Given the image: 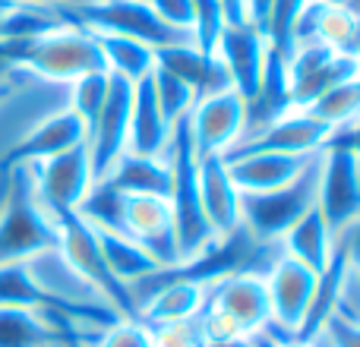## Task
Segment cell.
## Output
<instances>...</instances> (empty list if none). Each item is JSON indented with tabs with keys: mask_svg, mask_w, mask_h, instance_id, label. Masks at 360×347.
<instances>
[{
	"mask_svg": "<svg viewBox=\"0 0 360 347\" xmlns=\"http://www.w3.org/2000/svg\"><path fill=\"white\" fill-rule=\"evenodd\" d=\"M60 230L57 221L35 196L32 171L13 168L0 171V266L25 262L57 249Z\"/></svg>",
	"mask_w": 360,
	"mask_h": 347,
	"instance_id": "6da1fadb",
	"label": "cell"
},
{
	"mask_svg": "<svg viewBox=\"0 0 360 347\" xmlns=\"http://www.w3.org/2000/svg\"><path fill=\"white\" fill-rule=\"evenodd\" d=\"M4 54L13 70H25L54 82H76L89 73H108L98 35L73 22H63L29 41L4 44Z\"/></svg>",
	"mask_w": 360,
	"mask_h": 347,
	"instance_id": "7a4b0ae2",
	"label": "cell"
},
{
	"mask_svg": "<svg viewBox=\"0 0 360 347\" xmlns=\"http://www.w3.org/2000/svg\"><path fill=\"white\" fill-rule=\"evenodd\" d=\"M272 322L266 278L253 272H237L212 281L205 291V306L196 325L205 344L250 338Z\"/></svg>",
	"mask_w": 360,
	"mask_h": 347,
	"instance_id": "3957f363",
	"label": "cell"
},
{
	"mask_svg": "<svg viewBox=\"0 0 360 347\" xmlns=\"http://www.w3.org/2000/svg\"><path fill=\"white\" fill-rule=\"evenodd\" d=\"M165 158H168V168H171L168 205H171V215H174L177 253H180V262H186L215 240L212 224L202 211V199H199V158H196V149H193L186 117L177 120L174 130H171V143Z\"/></svg>",
	"mask_w": 360,
	"mask_h": 347,
	"instance_id": "277c9868",
	"label": "cell"
},
{
	"mask_svg": "<svg viewBox=\"0 0 360 347\" xmlns=\"http://www.w3.org/2000/svg\"><path fill=\"white\" fill-rule=\"evenodd\" d=\"M319 158H323V152L285 186L262 190V192H240V228L253 240L278 243L316 205Z\"/></svg>",
	"mask_w": 360,
	"mask_h": 347,
	"instance_id": "5b68a950",
	"label": "cell"
},
{
	"mask_svg": "<svg viewBox=\"0 0 360 347\" xmlns=\"http://www.w3.org/2000/svg\"><path fill=\"white\" fill-rule=\"evenodd\" d=\"M60 10L67 22L82 25L95 35H124L155 51L174 48V44H193L186 32L171 29L165 19H158L149 0H82V4H70Z\"/></svg>",
	"mask_w": 360,
	"mask_h": 347,
	"instance_id": "8992f818",
	"label": "cell"
},
{
	"mask_svg": "<svg viewBox=\"0 0 360 347\" xmlns=\"http://www.w3.org/2000/svg\"><path fill=\"white\" fill-rule=\"evenodd\" d=\"M57 221V230H60V256L73 266V272L117 313L120 319H139V310H136V300H133L130 287L120 284L117 278L111 275L108 268L105 256H101V247H98V234L95 228L86 221L82 215L76 211H67V215H54Z\"/></svg>",
	"mask_w": 360,
	"mask_h": 347,
	"instance_id": "52a82bcc",
	"label": "cell"
},
{
	"mask_svg": "<svg viewBox=\"0 0 360 347\" xmlns=\"http://www.w3.org/2000/svg\"><path fill=\"white\" fill-rule=\"evenodd\" d=\"M357 76L354 57L342 54V51L329 48V44L316 41H297L294 54L288 57V82H291V107L307 111L316 105L326 92L342 86L345 79Z\"/></svg>",
	"mask_w": 360,
	"mask_h": 347,
	"instance_id": "ba28073f",
	"label": "cell"
},
{
	"mask_svg": "<svg viewBox=\"0 0 360 347\" xmlns=\"http://www.w3.org/2000/svg\"><path fill=\"white\" fill-rule=\"evenodd\" d=\"M186 126H190V139L199 162L202 158H224L243 139L247 101L234 89L196 98L193 111L186 114Z\"/></svg>",
	"mask_w": 360,
	"mask_h": 347,
	"instance_id": "9c48e42d",
	"label": "cell"
},
{
	"mask_svg": "<svg viewBox=\"0 0 360 347\" xmlns=\"http://www.w3.org/2000/svg\"><path fill=\"white\" fill-rule=\"evenodd\" d=\"M32 171V186L35 196L51 215H67L82 205V199L89 196L95 183L92 162H89L86 143L67 149L54 158H44L38 164H25Z\"/></svg>",
	"mask_w": 360,
	"mask_h": 347,
	"instance_id": "30bf717a",
	"label": "cell"
},
{
	"mask_svg": "<svg viewBox=\"0 0 360 347\" xmlns=\"http://www.w3.org/2000/svg\"><path fill=\"white\" fill-rule=\"evenodd\" d=\"M316 209L335 237L360 218V158L351 149H323Z\"/></svg>",
	"mask_w": 360,
	"mask_h": 347,
	"instance_id": "8fae6325",
	"label": "cell"
},
{
	"mask_svg": "<svg viewBox=\"0 0 360 347\" xmlns=\"http://www.w3.org/2000/svg\"><path fill=\"white\" fill-rule=\"evenodd\" d=\"M332 126L323 124L319 117H313L310 111H285L281 117H275L272 124H266L262 130L243 136L234 149L224 158L234 155H250V152H278V155H316L326 149V143L332 139Z\"/></svg>",
	"mask_w": 360,
	"mask_h": 347,
	"instance_id": "7c38bea8",
	"label": "cell"
},
{
	"mask_svg": "<svg viewBox=\"0 0 360 347\" xmlns=\"http://www.w3.org/2000/svg\"><path fill=\"white\" fill-rule=\"evenodd\" d=\"M130 101H133V82L111 76L108 82V95L101 105L95 124L86 133V149L89 162H92L95 180H101L111 164L127 152V126H130Z\"/></svg>",
	"mask_w": 360,
	"mask_h": 347,
	"instance_id": "4fadbf2b",
	"label": "cell"
},
{
	"mask_svg": "<svg viewBox=\"0 0 360 347\" xmlns=\"http://www.w3.org/2000/svg\"><path fill=\"white\" fill-rule=\"evenodd\" d=\"M124 237L139 243L162 268L180 262L168 196H124Z\"/></svg>",
	"mask_w": 360,
	"mask_h": 347,
	"instance_id": "5bb4252c",
	"label": "cell"
},
{
	"mask_svg": "<svg viewBox=\"0 0 360 347\" xmlns=\"http://www.w3.org/2000/svg\"><path fill=\"white\" fill-rule=\"evenodd\" d=\"M262 278H266L269 306H272V325L288 335H297L307 319V310H310L316 272L281 253Z\"/></svg>",
	"mask_w": 360,
	"mask_h": 347,
	"instance_id": "9a60e30c",
	"label": "cell"
},
{
	"mask_svg": "<svg viewBox=\"0 0 360 347\" xmlns=\"http://www.w3.org/2000/svg\"><path fill=\"white\" fill-rule=\"evenodd\" d=\"M98 332L79 329L60 313H38L22 306H0V347H54L92 344Z\"/></svg>",
	"mask_w": 360,
	"mask_h": 347,
	"instance_id": "2e32d148",
	"label": "cell"
},
{
	"mask_svg": "<svg viewBox=\"0 0 360 347\" xmlns=\"http://www.w3.org/2000/svg\"><path fill=\"white\" fill-rule=\"evenodd\" d=\"M86 143V124L76 117L70 107L44 117L41 124H35L4 158H0V171H13L22 164H38L44 158H54L67 149Z\"/></svg>",
	"mask_w": 360,
	"mask_h": 347,
	"instance_id": "e0dca14e",
	"label": "cell"
},
{
	"mask_svg": "<svg viewBox=\"0 0 360 347\" xmlns=\"http://www.w3.org/2000/svg\"><path fill=\"white\" fill-rule=\"evenodd\" d=\"M266 51H269L266 35H262L253 22L224 25L221 38H218L215 57L224 63V70H228V76H231V89H234L243 101L259 86Z\"/></svg>",
	"mask_w": 360,
	"mask_h": 347,
	"instance_id": "ac0fdd59",
	"label": "cell"
},
{
	"mask_svg": "<svg viewBox=\"0 0 360 347\" xmlns=\"http://www.w3.org/2000/svg\"><path fill=\"white\" fill-rule=\"evenodd\" d=\"M319 155V152H316ZM316 155H278V152H250V155L224 158L228 174L240 192H262L285 186L297 177Z\"/></svg>",
	"mask_w": 360,
	"mask_h": 347,
	"instance_id": "d6986e66",
	"label": "cell"
},
{
	"mask_svg": "<svg viewBox=\"0 0 360 347\" xmlns=\"http://www.w3.org/2000/svg\"><path fill=\"white\" fill-rule=\"evenodd\" d=\"M171 130L174 126L165 120L162 107L155 101L152 82L143 79L133 86V101H130V126H127V152L146 158H165L171 143Z\"/></svg>",
	"mask_w": 360,
	"mask_h": 347,
	"instance_id": "ffe728a7",
	"label": "cell"
},
{
	"mask_svg": "<svg viewBox=\"0 0 360 347\" xmlns=\"http://www.w3.org/2000/svg\"><path fill=\"white\" fill-rule=\"evenodd\" d=\"M199 199H202V211L215 237H224L240 228V190L231 180L224 158L199 162Z\"/></svg>",
	"mask_w": 360,
	"mask_h": 347,
	"instance_id": "44dd1931",
	"label": "cell"
},
{
	"mask_svg": "<svg viewBox=\"0 0 360 347\" xmlns=\"http://www.w3.org/2000/svg\"><path fill=\"white\" fill-rule=\"evenodd\" d=\"M158 67L171 70L177 79H184L186 86L196 92V98L205 95H218L231 89V76L224 70V63L215 54H202L193 44H174V48L158 51Z\"/></svg>",
	"mask_w": 360,
	"mask_h": 347,
	"instance_id": "7402d4cb",
	"label": "cell"
},
{
	"mask_svg": "<svg viewBox=\"0 0 360 347\" xmlns=\"http://www.w3.org/2000/svg\"><path fill=\"white\" fill-rule=\"evenodd\" d=\"M285 111H291V82H288V60L278 57L272 48L266 51V63H262V76L256 92L247 98V126L243 136L262 130L266 124H272L275 117H281Z\"/></svg>",
	"mask_w": 360,
	"mask_h": 347,
	"instance_id": "603a6c76",
	"label": "cell"
},
{
	"mask_svg": "<svg viewBox=\"0 0 360 347\" xmlns=\"http://www.w3.org/2000/svg\"><path fill=\"white\" fill-rule=\"evenodd\" d=\"M101 180L111 183L124 196H168L171 168H168V158H146V155L124 152Z\"/></svg>",
	"mask_w": 360,
	"mask_h": 347,
	"instance_id": "cb8c5ba5",
	"label": "cell"
},
{
	"mask_svg": "<svg viewBox=\"0 0 360 347\" xmlns=\"http://www.w3.org/2000/svg\"><path fill=\"white\" fill-rule=\"evenodd\" d=\"M335 240H338V237L332 234L329 224H326V218L319 215V209L313 205V209L307 211V215L300 218V221L294 224L285 237H281L278 247H281V253H285V256L304 262L307 268H313V272L319 275L326 268V262H329Z\"/></svg>",
	"mask_w": 360,
	"mask_h": 347,
	"instance_id": "d4e9b609",
	"label": "cell"
},
{
	"mask_svg": "<svg viewBox=\"0 0 360 347\" xmlns=\"http://www.w3.org/2000/svg\"><path fill=\"white\" fill-rule=\"evenodd\" d=\"M95 234H98L101 256H105L108 268H111V275L120 281V284L130 287V284L149 278V275H155L158 268H162L139 243H133L130 237L114 234V230H101V228H95Z\"/></svg>",
	"mask_w": 360,
	"mask_h": 347,
	"instance_id": "484cf974",
	"label": "cell"
},
{
	"mask_svg": "<svg viewBox=\"0 0 360 347\" xmlns=\"http://www.w3.org/2000/svg\"><path fill=\"white\" fill-rule=\"evenodd\" d=\"M101 54H105V67L111 76H120L127 82H143L158 67V51L143 41H133L124 35H98Z\"/></svg>",
	"mask_w": 360,
	"mask_h": 347,
	"instance_id": "4316f807",
	"label": "cell"
},
{
	"mask_svg": "<svg viewBox=\"0 0 360 347\" xmlns=\"http://www.w3.org/2000/svg\"><path fill=\"white\" fill-rule=\"evenodd\" d=\"M307 111L313 117H319L323 124H329L332 130H342V126L360 120V76H351L342 86H335L332 92H326L316 105H310Z\"/></svg>",
	"mask_w": 360,
	"mask_h": 347,
	"instance_id": "83f0119b",
	"label": "cell"
},
{
	"mask_svg": "<svg viewBox=\"0 0 360 347\" xmlns=\"http://www.w3.org/2000/svg\"><path fill=\"white\" fill-rule=\"evenodd\" d=\"M307 4L310 0H272V6H269L262 35H266L269 48L285 60L294 54V32H297V22L304 16Z\"/></svg>",
	"mask_w": 360,
	"mask_h": 347,
	"instance_id": "f1b7e54d",
	"label": "cell"
},
{
	"mask_svg": "<svg viewBox=\"0 0 360 347\" xmlns=\"http://www.w3.org/2000/svg\"><path fill=\"white\" fill-rule=\"evenodd\" d=\"M149 82H152V92H155L158 107H162L165 120H168L171 126L193 111V105H196V92H193L184 79H177L171 70L155 67L152 70V76H149Z\"/></svg>",
	"mask_w": 360,
	"mask_h": 347,
	"instance_id": "f546056e",
	"label": "cell"
},
{
	"mask_svg": "<svg viewBox=\"0 0 360 347\" xmlns=\"http://www.w3.org/2000/svg\"><path fill=\"white\" fill-rule=\"evenodd\" d=\"M224 25V10L218 0H193V25H190V41L202 54H215L218 38H221Z\"/></svg>",
	"mask_w": 360,
	"mask_h": 347,
	"instance_id": "4dcf8cb0",
	"label": "cell"
},
{
	"mask_svg": "<svg viewBox=\"0 0 360 347\" xmlns=\"http://www.w3.org/2000/svg\"><path fill=\"white\" fill-rule=\"evenodd\" d=\"M108 82H111V73H89V76H79L76 82H70L73 95H70L67 107L86 124V133H89V126L95 124V117H98L101 105H105Z\"/></svg>",
	"mask_w": 360,
	"mask_h": 347,
	"instance_id": "1f68e13d",
	"label": "cell"
},
{
	"mask_svg": "<svg viewBox=\"0 0 360 347\" xmlns=\"http://www.w3.org/2000/svg\"><path fill=\"white\" fill-rule=\"evenodd\" d=\"M89 347H155V332L143 319H117L101 329Z\"/></svg>",
	"mask_w": 360,
	"mask_h": 347,
	"instance_id": "d6a6232c",
	"label": "cell"
},
{
	"mask_svg": "<svg viewBox=\"0 0 360 347\" xmlns=\"http://www.w3.org/2000/svg\"><path fill=\"white\" fill-rule=\"evenodd\" d=\"M323 338L329 341V347H360V322L345 313H335L326 322Z\"/></svg>",
	"mask_w": 360,
	"mask_h": 347,
	"instance_id": "836d02e7",
	"label": "cell"
},
{
	"mask_svg": "<svg viewBox=\"0 0 360 347\" xmlns=\"http://www.w3.org/2000/svg\"><path fill=\"white\" fill-rule=\"evenodd\" d=\"M149 6L158 13V19L171 25V29H180L190 35L193 25V0H149Z\"/></svg>",
	"mask_w": 360,
	"mask_h": 347,
	"instance_id": "e575fe53",
	"label": "cell"
},
{
	"mask_svg": "<svg viewBox=\"0 0 360 347\" xmlns=\"http://www.w3.org/2000/svg\"><path fill=\"white\" fill-rule=\"evenodd\" d=\"M326 149H351L360 158V120H354V124H348V126H342V130L332 133V139L326 143Z\"/></svg>",
	"mask_w": 360,
	"mask_h": 347,
	"instance_id": "d590c367",
	"label": "cell"
},
{
	"mask_svg": "<svg viewBox=\"0 0 360 347\" xmlns=\"http://www.w3.org/2000/svg\"><path fill=\"white\" fill-rule=\"evenodd\" d=\"M345 247H348V262H351V278H360V218L342 234Z\"/></svg>",
	"mask_w": 360,
	"mask_h": 347,
	"instance_id": "8d00e7d4",
	"label": "cell"
},
{
	"mask_svg": "<svg viewBox=\"0 0 360 347\" xmlns=\"http://www.w3.org/2000/svg\"><path fill=\"white\" fill-rule=\"evenodd\" d=\"M224 10V19L228 25H240V22H250V13H247V0H218Z\"/></svg>",
	"mask_w": 360,
	"mask_h": 347,
	"instance_id": "74e56055",
	"label": "cell"
},
{
	"mask_svg": "<svg viewBox=\"0 0 360 347\" xmlns=\"http://www.w3.org/2000/svg\"><path fill=\"white\" fill-rule=\"evenodd\" d=\"M319 6H332V10H354V0H313Z\"/></svg>",
	"mask_w": 360,
	"mask_h": 347,
	"instance_id": "f35d334b",
	"label": "cell"
},
{
	"mask_svg": "<svg viewBox=\"0 0 360 347\" xmlns=\"http://www.w3.org/2000/svg\"><path fill=\"white\" fill-rule=\"evenodd\" d=\"M205 347H256L250 338H234V341H215V344H205Z\"/></svg>",
	"mask_w": 360,
	"mask_h": 347,
	"instance_id": "ab89813d",
	"label": "cell"
},
{
	"mask_svg": "<svg viewBox=\"0 0 360 347\" xmlns=\"http://www.w3.org/2000/svg\"><path fill=\"white\" fill-rule=\"evenodd\" d=\"M351 57H354V67H357V76H360V25H357V35H354V44H351L348 51Z\"/></svg>",
	"mask_w": 360,
	"mask_h": 347,
	"instance_id": "60d3db41",
	"label": "cell"
},
{
	"mask_svg": "<svg viewBox=\"0 0 360 347\" xmlns=\"http://www.w3.org/2000/svg\"><path fill=\"white\" fill-rule=\"evenodd\" d=\"M10 95H13V82H0V105H4Z\"/></svg>",
	"mask_w": 360,
	"mask_h": 347,
	"instance_id": "b9f144b4",
	"label": "cell"
},
{
	"mask_svg": "<svg viewBox=\"0 0 360 347\" xmlns=\"http://www.w3.org/2000/svg\"><path fill=\"white\" fill-rule=\"evenodd\" d=\"M351 13H357V16H360V0H354V10H351Z\"/></svg>",
	"mask_w": 360,
	"mask_h": 347,
	"instance_id": "7bdbcfd3",
	"label": "cell"
},
{
	"mask_svg": "<svg viewBox=\"0 0 360 347\" xmlns=\"http://www.w3.org/2000/svg\"><path fill=\"white\" fill-rule=\"evenodd\" d=\"M70 347H89V344H70Z\"/></svg>",
	"mask_w": 360,
	"mask_h": 347,
	"instance_id": "ee69618b",
	"label": "cell"
},
{
	"mask_svg": "<svg viewBox=\"0 0 360 347\" xmlns=\"http://www.w3.org/2000/svg\"><path fill=\"white\" fill-rule=\"evenodd\" d=\"M54 347H70V344H54Z\"/></svg>",
	"mask_w": 360,
	"mask_h": 347,
	"instance_id": "f6af8a7d",
	"label": "cell"
},
{
	"mask_svg": "<svg viewBox=\"0 0 360 347\" xmlns=\"http://www.w3.org/2000/svg\"><path fill=\"white\" fill-rule=\"evenodd\" d=\"M0 4H6V0H0Z\"/></svg>",
	"mask_w": 360,
	"mask_h": 347,
	"instance_id": "bcb514c9",
	"label": "cell"
}]
</instances>
